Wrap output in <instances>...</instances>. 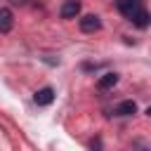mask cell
I'll return each mask as SVG.
<instances>
[{
  "instance_id": "obj_5",
  "label": "cell",
  "mask_w": 151,
  "mask_h": 151,
  "mask_svg": "<svg viewBox=\"0 0 151 151\" xmlns=\"http://www.w3.org/2000/svg\"><path fill=\"white\" fill-rule=\"evenodd\" d=\"M116 83H118V73L109 71V73H104V76L97 80V87H99V90H111Z\"/></svg>"
},
{
  "instance_id": "obj_7",
  "label": "cell",
  "mask_w": 151,
  "mask_h": 151,
  "mask_svg": "<svg viewBox=\"0 0 151 151\" xmlns=\"http://www.w3.org/2000/svg\"><path fill=\"white\" fill-rule=\"evenodd\" d=\"M12 5H26V0H9Z\"/></svg>"
},
{
  "instance_id": "obj_9",
  "label": "cell",
  "mask_w": 151,
  "mask_h": 151,
  "mask_svg": "<svg viewBox=\"0 0 151 151\" xmlns=\"http://www.w3.org/2000/svg\"><path fill=\"white\" fill-rule=\"evenodd\" d=\"M139 2H142V0H139Z\"/></svg>"
},
{
  "instance_id": "obj_8",
  "label": "cell",
  "mask_w": 151,
  "mask_h": 151,
  "mask_svg": "<svg viewBox=\"0 0 151 151\" xmlns=\"http://www.w3.org/2000/svg\"><path fill=\"white\" fill-rule=\"evenodd\" d=\"M146 113H149V116H151V106H149V109H146Z\"/></svg>"
},
{
  "instance_id": "obj_1",
  "label": "cell",
  "mask_w": 151,
  "mask_h": 151,
  "mask_svg": "<svg viewBox=\"0 0 151 151\" xmlns=\"http://www.w3.org/2000/svg\"><path fill=\"white\" fill-rule=\"evenodd\" d=\"M78 26H80V31H83V33H94V31H99V28H101V21H99V17H97V14H85V17H80Z\"/></svg>"
},
{
  "instance_id": "obj_2",
  "label": "cell",
  "mask_w": 151,
  "mask_h": 151,
  "mask_svg": "<svg viewBox=\"0 0 151 151\" xmlns=\"http://www.w3.org/2000/svg\"><path fill=\"white\" fill-rule=\"evenodd\" d=\"M59 14H61V19H76V17L80 14V2H78V0H66V2L61 5Z\"/></svg>"
},
{
  "instance_id": "obj_6",
  "label": "cell",
  "mask_w": 151,
  "mask_h": 151,
  "mask_svg": "<svg viewBox=\"0 0 151 151\" xmlns=\"http://www.w3.org/2000/svg\"><path fill=\"white\" fill-rule=\"evenodd\" d=\"M116 113L118 116H132V113H137V104L132 99H125V101H120L116 106Z\"/></svg>"
},
{
  "instance_id": "obj_3",
  "label": "cell",
  "mask_w": 151,
  "mask_h": 151,
  "mask_svg": "<svg viewBox=\"0 0 151 151\" xmlns=\"http://www.w3.org/2000/svg\"><path fill=\"white\" fill-rule=\"evenodd\" d=\"M33 101H35L38 106H50V104L54 101V90H52V87H42V90H38V92L33 94Z\"/></svg>"
},
{
  "instance_id": "obj_4",
  "label": "cell",
  "mask_w": 151,
  "mask_h": 151,
  "mask_svg": "<svg viewBox=\"0 0 151 151\" xmlns=\"http://www.w3.org/2000/svg\"><path fill=\"white\" fill-rule=\"evenodd\" d=\"M14 26V17L7 7H0V33H9Z\"/></svg>"
}]
</instances>
